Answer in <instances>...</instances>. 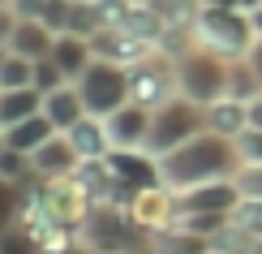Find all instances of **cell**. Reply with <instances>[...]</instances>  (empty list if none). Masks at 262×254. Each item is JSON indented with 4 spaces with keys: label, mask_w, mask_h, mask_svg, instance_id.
<instances>
[{
    "label": "cell",
    "mask_w": 262,
    "mask_h": 254,
    "mask_svg": "<svg viewBox=\"0 0 262 254\" xmlns=\"http://www.w3.org/2000/svg\"><path fill=\"white\" fill-rule=\"evenodd\" d=\"M254 39H258V30L245 9H202L198 5V17H193V43L198 48H211L220 56L236 61L249 52Z\"/></svg>",
    "instance_id": "cell-4"
},
{
    "label": "cell",
    "mask_w": 262,
    "mask_h": 254,
    "mask_svg": "<svg viewBox=\"0 0 262 254\" xmlns=\"http://www.w3.org/2000/svg\"><path fill=\"white\" fill-rule=\"evenodd\" d=\"M0 151H5V129H0Z\"/></svg>",
    "instance_id": "cell-39"
},
{
    "label": "cell",
    "mask_w": 262,
    "mask_h": 254,
    "mask_svg": "<svg viewBox=\"0 0 262 254\" xmlns=\"http://www.w3.org/2000/svg\"><path fill=\"white\" fill-rule=\"evenodd\" d=\"M125 5H150V0H125Z\"/></svg>",
    "instance_id": "cell-37"
},
{
    "label": "cell",
    "mask_w": 262,
    "mask_h": 254,
    "mask_svg": "<svg viewBox=\"0 0 262 254\" xmlns=\"http://www.w3.org/2000/svg\"><path fill=\"white\" fill-rule=\"evenodd\" d=\"M30 164H35V181H64V177L78 172L82 155L73 151V142L64 134H52L35 155H30Z\"/></svg>",
    "instance_id": "cell-10"
},
{
    "label": "cell",
    "mask_w": 262,
    "mask_h": 254,
    "mask_svg": "<svg viewBox=\"0 0 262 254\" xmlns=\"http://www.w3.org/2000/svg\"><path fill=\"white\" fill-rule=\"evenodd\" d=\"M241 172V151H236V138H224L215 129H202L189 142H181L177 151L159 155V181L163 190H193V185L206 181H232Z\"/></svg>",
    "instance_id": "cell-1"
},
{
    "label": "cell",
    "mask_w": 262,
    "mask_h": 254,
    "mask_svg": "<svg viewBox=\"0 0 262 254\" xmlns=\"http://www.w3.org/2000/svg\"><path fill=\"white\" fill-rule=\"evenodd\" d=\"M202 9H241V0H198Z\"/></svg>",
    "instance_id": "cell-35"
},
{
    "label": "cell",
    "mask_w": 262,
    "mask_h": 254,
    "mask_svg": "<svg viewBox=\"0 0 262 254\" xmlns=\"http://www.w3.org/2000/svg\"><path fill=\"white\" fill-rule=\"evenodd\" d=\"M52 61L64 69V78H69V82H78L82 73H86V65L95 61V39L73 35V30H60L56 43H52Z\"/></svg>",
    "instance_id": "cell-12"
},
{
    "label": "cell",
    "mask_w": 262,
    "mask_h": 254,
    "mask_svg": "<svg viewBox=\"0 0 262 254\" xmlns=\"http://www.w3.org/2000/svg\"><path fill=\"white\" fill-rule=\"evenodd\" d=\"M249 125H258V129H262V95H258V99H249Z\"/></svg>",
    "instance_id": "cell-34"
},
{
    "label": "cell",
    "mask_w": 262,
    "mask_h": 254,
    "mask_svg": "<svg viewBox=\"0 0 262 254\" xmlns=\"http://www.w3.org/2000/svg\"><path fill=\"white\" fill-rule=\"evenodd\" d=\"M245 65H249V69H254L258 73V78H262V35L254 39V43H249V52H245V56H241Z\"/></svg>",
    "instance_id": "cell-32"
},
{
    "label": "cell",
    "mask_w": 262,
    "mask_h": 254,
    "mask_svg": "<svg viewBox=\"0 0 262 254\" xmlns=\"http://www.w3.org/2000/svg\"><path fill=\"white\" fill-rule=\"evenodd\" d=\"M13 5V13L17 17H35V22H43V9H48V0H9Z\"/></svg>",
    "instance_id": "cell-31"
},
{
    "label": "cell",
    "mask_w": 262,
    "mask_h": 254,
    "mask_svg": "<svg viewBox=\"0 0 262 254\" xmlns=\"http://www.w3.org/2000/svg\"><path fill=\"white\" fill-rule=\"evenodd\" d=\"M26 190L30 185H17V181H9V177H0V228L17 224L21 207H26Z\"/></svg>",
    "instance_id": "cell-23"
},
{
    "label": "cell",
    "mask_w": 262,
    "mask_h": 254,
    "mask_svg": "<svg viewBox=\"0 0 262 254\" xmlns=\"http://www.w3.org/2000/svg\"><path fill=\"white\" fill-rule=\"evenodd\" d=\"M5 56H9V48H5V43H0V61H5Z\"/></svg>",
    "instance_id": "cell-38"
},
{
    "label": "cell",
    "mask_w": 262,
    "mask_h": 254,
    "mask_svg": "<svg viewBox=\"0 0 262 254\" xmlns=\"http://www.w3.org/2000/svg\"><path fill=\"white\" fill-rule=\"evenodd\" d=\"M232 224L249 237H262V198H241L232 211Z\"/></svg>",
    "instance_id": "cell-26"
},
{
    "label": "cell",
    "mask_w": 262,
    "mask_h": 254,
    "mask_svg": "<svg viewBox=\"0 0 262 254\" xmlns=\"http://www.w3.org/2000/svg\"><path fill=\"white\" fill-rule=\"evenodd\" d=\"M43 254H91V250L73 237V241H60V246H52V250H43Z\"/></svg>",
    "instance_id": "cell-33"
},
{
    "label": "cell",
    "mask_w": 262,
    "mask_h": 254,
    "mask_svg": "<svg viewBox=\"0 0 262 254\" xmlns=\"http://www.w3.org/2000/svg\"><path fill=\"white\" fill-rule=\"evenodd\" d=\"M43 116L52 121V125L60 129H69V125H78V121L86 116V104H82V95H78V86L73 82H64L60 91H52V95H43Z\"/></svg>",
    "instance_id": "cell-18"
},
{
    "label": "cell",
    "mask_w": 262,
    "mask_h": 254,
    "mask_svg": "<svg viewBox=\"0 0 262 254\" xmlns=\"http://www.w3.org/2000/svg\"><path fill=\"white\" fill-rule=\"evenodd\" d=\"M172 61H177V91L185 99H193V104L206 108V104H215V99L228 95V73H232V61L228 56L193 43V48H185Z\"/></svg>",
    "instance_id": "cell-3"
},
{
    "label": "cell",
    "mask_w": 262,
    "mask_h": 254,
    "mask_svg": "<svg viewBox=\"0 0 262 254\" xmlns=\"http://www.w3.org/2000/svg\"><path fill=\"white\" fill-rule=\"evenodd\" d=\"M43 112V91L39 86H17V91H5L0 95V129L5 125H17V121Z\"/></svg>",
    "instance_id": "cell-20"
},
{
    "label": "cell",
    "mask_w": 262,
    "mask_h": 254,
    "mask_svg": "<svg viewBox=\"0 0 262 254\" xmlns=\"http://www.w3.org/2000/svg\"><path fill=\"white\" fill-rule=\"evenodd\" d=\"M172 95H181L177 91V61L163 48H155L150 56H142L138 65H129V104L159 108Z\"/></svg>",
    "instance_id": "cell-7"
},
{
    "label": "cell",
    "mask_w": 262,
    "mask_h": 254,
    "mask_svg": "<svg viewBox=\"0 0 262 254\" xmlns=\"http://www.w3.org/2000/svg\"><path fill=\"white\" fill-rule=\"evenodd\" d=\"M206 129H215L224 138H236L241 129H249V104L245 99H232V95L206 104Z\"/></svg>",
    "instance_id": "cell-17"
},
{
    "label": "cell",
    "mask_w": 262,
    "mask_h": 254,
    "mask_svg": "<svg viewBox=\"0 0 262 254\" xmlns=\"http://www.w3.org/2000/svg\"><path fill=\"white\" fill-rule=\"evenodd\" d=\"M64 138L73 142V151H78L82 160H107V151H112V138H107L103 116H91V112H86L78 125L64 129Z\"/></svg>",
    "instance_id": "cell-14"
},
{
    "label": "cell",
    "mask_w": 262,
    "mask_h": 254,
    "mask_svg": "<svg viewBox=\"0 0 262 254\" xmlns=\"http://www.w3.org/2000/svg\"><path fill=\"white\" fill-rule=\"evenodd\" d=\"M150 43H142L134 35H125V30H103V35H95V56H103V61H116V65H138L142 56H150Z\"/></svg>",
    "instance_id": "cell-16"
},
{
    "label": "cell",
    "mask_w": 262,
    "mask_h": 254,
    "mask_svg": "<svg viewBox=\"0 0 262 254\" xmlns=\"http://www.w3.org/2000/svg\"><path fill=\"white\" fill-rule=\"evenodd\" d=\"M211 254H228V250H211Z\"/></svg>",
    "instance_id": "cell-41"
},
{
    "label": "cell",
    "mask_w": 262,
    "mask_h": 254,
    "mask_svg": "<svg viewBox=\"0 0 262 254\" xmlns=\"http://www.w3.org/2000/svg\"><path fill=\"white\" fill-rule=\"evenodd\" d=\"M52 43H56V30L52 26H43L35 17H21L13 39H9V52H17L26 61H43V56H52Z\"/></svg>",
    "instance_id": "cell-15"
},
{
    "label": "cell",
    "mask_w": 262,
    "mask_h": 254,
    "mask_svg": "<svg viewBox=\"0 0 262 254\" xmlns=\"http://www.w3.org/2000/svg\"><path fill=\"white\" fill-rule=\"evenodd\" d=\"M0 254H43V246L30 228L9 224V228H0Z\"/></svg>",
    "instance_id": "cell-25"
},
{
    "label": "cell",
    "mask_w": 262,
    "mask_h": 254,
    "mask_svg": "<svg viewBox=\"0 0 262 254\" xmlns=\"http://www.w3.org/2000/svg\"><path fill=\"white\" fill-rule=\"evenodd\" d=\"M64 82H69V78H64V69H60V65L52 61V56H43V61H35V86H39L43 95H52V91H60Z\"/></svg>",
    "instance_id": "cell-27"
},
{
    "label": "cell",
    "mask_w": 262,
    "mask_h": 254,
    "mask_svg": "<svg viewBox=\"0 0 262 254\" xmlns=\"http://www.w3.org/2000/svg\"><path fill=\"white\" fill-rule=\"evenodd\" d=\"M236 151H241V164H262V129L249 125L236 134Z\"/></svg>",
    "instance_id": "cell-28"
},
{
    "label": "cell",
    "mask_w": 262,
    "mask_h": 254,
    "mask_svg": "<svg viewBox=\"0 0 262 254\" xmlns=\"http://www.w3.org/2000/svg\"><path fill=\"white\" fill-rule=\"evenodd\" d=\"M17 13H13V5H9V0H0V43H5L9 48V39H13V30H17Z\"/></svg>",
    "instance_id": "cell-30"
},
{
    "label": "cell",
    "mask_w": 262,
    "mask_h": 254,
    "mask_svg": "<svg viewBox=\"0 0 262 254\" xmlns=\"http://www.w3.org/2000/svg\"><path fill=\"white\" fill-rule=\"evenodd\" d=\"M78 241L91 254H138L150 246V233L138 224V216L129 207H112V203H91Z\"/></svg>",
    "instance_id": "cell-2"
},
{
    "label": "cell",
    "mask_w": 262,
    "mask_h": 254,
    "mask_svg": "<svg viewBox=\"0 0 262 254\" xmlns=\"http://www.w3.org/2000/svg\"><path fill=\"white\" fill-rule=\"evenodd\" d=\"M150 250L155 254H211V237H202L193 228H185L181 220H172V224L150 233Z\"/></svg>",
    "instance_id": "cell-13"
},
{
    "label": "cell",
    "mask_w": 262,
    "mask_h": 254,
    "mask_svg": "<svg viewBox=\"0 0 262 254\" xmlns=\"http://www.w3.org/2000/svg\"><path fill=\"white\" fill-rule=\"evenodd\" d=\"M241 198H262V164H241V172L232 177Z\"/></svg>",
    "instance_id": "cell-29"
},
{
    "label": "cell",
    "mask_w": 262,
    "mask_h": 254,
    "mask_svg": "<svg viewBox=\"0 0 262 254\" xmlns=\"http://www.w3.org/2000/svg\"><path fill=\"white\" fill-rule=\"evenodd\" d=\"M52 134H60L56 125H52L43 112L35 116H26V121H17V125H5V147H13V151H26V155H35V151L48 142Z\"/></svg>",
    "instance_id": "cell-19"
},
{
    "label": "cell",
    "mask_w": 262,
    "mask_h": 254,
    "mask_svg": "<svg viewBox=\"0 0 262 254\" xmlns=\"http://www.w3.org/2000/svg\"><path fill=\"white\" fill-rule=\"evenodd\" d=\"M107 168L121 177L125 185H134V190L163 185V181H159V155H150L146 147H134V151H107Z\"/></svg>",
    "instance_id": "cell-11"
},
{
    "label": "cell",
    "mask_w": 262,
    "mask_h": 254,
    "mask_svg": "<svg viewBox=\"0 0 262 254\" xmlns=\"http://www.w3.org/2000/svg\"><path fill=\"white\" fill-rule=\"evenodd\" d=\"M206 129V108L193 104L185 95H172L168 104L150 108V138H146V151L150 155H168L177 151L181 142H189L193 134Z\"/></svg>",
    "instance_id": "cell-5"
},
{
    "label": "cell",
    "mask_w": 262,
    "mask_h": 254,
    "mask_svg": "<svg viewBox=\"0 0 262 254\" xmlns=\"http://www.w3.org/2000/svg\"><path fill=\"white\" fill-rule=\"evenodd\" d=\"M236 203H241L236 181H206V185L172 194V220H181V216H232Z\"/></svg>",
    "instance_id": "cell-8"
},
{
    "label": "cell",
    "mask_w": 262,
    "mask_h": 254,
    "mask_svg": "<svg viewBox=\"0 0 262 254\" xmlns=\"http://www.w3.org/2000/svg\"><path fill=\"white\" fill-rule=\"evenodd\" d=\"M103 125H107V138H112V151L146 147V138H150V108L125 104V108H116L112 116H103Z\"/></svg>",
    "instance_id": "cell-9"
},
{
    "label": "cell",
    "mask_w": 262,
    "mask_h": 254,
    "mask_svg": "<svg viewBox=\"0 0 262 254\" xmlns=\"http://www.w3.org/2000/svg\"><path fill=\"white\" fill-rule=\"evenodd\" d=\"M17 86H35V61L9 52L0 61V91H17Z\"/></svg>",
    "instance_id": "cell-21"
},
{
    "label": "cell",
    "mask_w": 262,
    "mask_h": 254,
    "mask_svg": "<svg viewBox=\"0 0 262 254\" xmlns=\"http://www.w3.org/2000/svg\"><path fill=\"white\" fill-rule=\"evenodd\" d=\"M245 254H262V237H249V250Z\"/></svg>",
    "instance_id": "cell-36"
},
{
    "label": "cell",
    "mask_w": 262,
    "mask_h": 254,
    "mask_svg": "<svg viewBox=\"0 0 262 254\" xmlns=\"http://www.w3.org/2000/svg\"><path fill=\"white\" fill-rule=\"evenodd\" d=\"M138 254H155V250H150V246H146V250H138Z\"/></svg>",
    "instance_id": "cell-40"
},
{
    "label": "cell",
    "mask_w": 262,
    "mask_h": 254,
    "mask_svg": "<svg viewBox=\"0 0 262 254\" xmlns=\"http://www.w3.org/2000/svg\"><path fill=\"white\" fill-rule=\"evenodd\" d=\"M73 86H78V95H82L91 116H112L116 108L129 104V69L116 61H103V56H95L86 65V73Z\"/></svg>",
    "instance_id": "cell-6"
},
{
    "label": "cell",
    "mask_w": 262,
    "mask_h": 254,
    "mask_svg": "<svg viewBox=\"0 0 262 254\" xmlns=\"http://www.w3.org/2000/svg\"><path fill=\"white\" fill-rule=\"evenodd\" d=\"M228 95H232V99H245V104L262 95V78H258L254 69H249L241 56L232 61V73H228Z\"/></svg>",
    "instance_id": "cell-22"
},
{
    "label": "cell",
    "mask_w": 262,
    "mask_h": 254,
    "mask_svg": "<svg viewBox=\"0 0 262 254\" xmlns=\"http://www.w3.org/2000/svg\"><path fill=\"white\" fill-rule=\"evenodd\" d=\"M0 95H5V91H0Z\"/></svg>",
    "instance_id": "cell-42"
},
{
    "label": "cell",
    "mask_w": 262,
    "mask_h": 254,
    "mask_svg": "<svg viewBox=\"0 0 262 254\" xmlns=\"http://www.w3.org/2000/svg\"><path fill=\"white\" fill-rule=\"evenodd\" d=\"M0 177H9V181H17V185H35V164H30L26 151L5 147L0 151Z\"/></svg>",
    "instance_id": "cell-24"
}]
</instances>
